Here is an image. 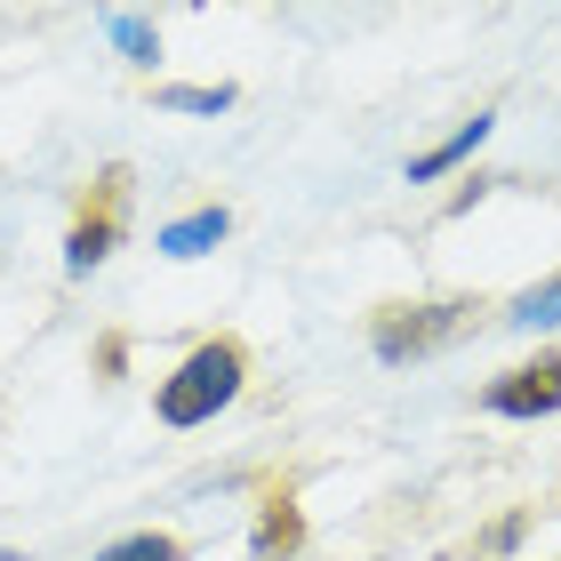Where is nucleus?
Listing matches in <instances>:
<instances>
[{
  "mask_svg": "<svg viewBox=\"0 0 561 561\" xmlns=\"http://www.w3.org/2000/svg\"><path fill=\"white\" fill-rule=\"evenodd\" d=\"M96 561H185V546H176L169 529H137V538H113Z\"/></svg>",
  "mask_w": 561,
  "mask_h": 561,
  "instance_id": "8",
  "label": "nucleus"
},
{
  "mask_svg": "<svg viewBox=\"0 0 561 561\" xmlns=\"http://www.w3.org/2000/svg\"><path fill=\"white\" fill-rule=\"evenodd\" d=\"M225 233H233V217H225V209H193V217L161 225V257H209Z\"/></svg>",
  "mask_w": 561,
  "mask_h": 561,
  "instance_id": "5",
  "label": "nucleus"
},
{
  "mask_svg": "<svg viewBox=\"0 0 561 561\" xmlns=\"http://www.w3.org/2000/svg\"><path fill=\"white\" fill-rule=\"evenodd\" d=\"M0 561H9V553H0Z\"/></svg>",
  "mask_w": 561,
  "mask_h": 561,
  "instance_id": "12",
  "label": "nucleus"
},
{
  "mask_svg": "<svg viewBox=\"0 0 561 561\" xmlns=\"http://www.w3.org/2000/svg\"><path fill=\"white\" fill-rule=\"evenodd\" d=\"M241 377H249V353L233 337H209V345H193L185 362H176V377H161V393H152V410H161V425H209L217 410H233V393H241Z\"/></svg>",
  "mask_w": 561,
  "mask_h": 561,
  "instance_id": "1",
  "label": "nucleus"
},
{
  "mask_svg": "<svg viewBox=\"0 0 561 561\" xmlns=\"http://www.w3.org/2000/svg\"><path fill=\"white\" fill-rule=\"evenodd\" d=\"M514 329H561V273L553 280H538L529 297H514V313H505Z\"/></svg>",
  "mask_w": 561,
  "mask_h": 561,
  "instance_id": "7",
  "label": "nucleus"
},
{
  "mask_svg": "<svg viewBox=\"0 0 561 561\" xmlns=\"http://www.w3.org/2000/svg\"><path fill=\"white\" fill-rule=\"evenodd\" d=\"M113 233H121V201H105L96 217H81V225H72V241H65V273H72V280H81V273H96V265L113 257Z\"/></svg>",
  "mask_w": 561,
  "mask_h": 561,
  "instance_id": "4",
  "label": "nucleus"
},
{
  "mask_svg": "<svg viewBox=\"0 0 561 561\" xmlns=\"http://www.w3.org/2000/svg\"><path fill=\"white\" fill-rule=\"evenodd\" d=\"M490 129H497V121H490V113H473V121H466V129H457V137H442L433 152H417V161H410V185H433V176H442V169H457V161H466V152H481V137H490Z\"/></svg>",
  "mask_w": 561,
  "mask_h": 561,
  "instance_id": "6",
  "label": "nucleus"
},
{
  "mask_svg": "<svg viewBox=\"0 0 561 561\" xmlns=\"http://www.w3.org/2000/svg\"><path fill=\"white\" fill-rule=\"evenodd\" d=\"M161 105L169 113H225V105H233V89H225V81L217 89H161Z\"/></svg>",
  "mask_w": 561,
  "mask_h": 561,
  "instance_id": "10",
  "label": "nucleus"
},
{
  "mask_svg": "<svg viewBox=\"0 0 561 561\" xmlns=\"http://www.w3.org/2000/svg\"><path fill=\"white\" fill-rule=\"evenodd\" d=\"M113 48H121L129 65H161V33H152L145 16H113Z\"/></svg>",
  "mask_w": 561,
  "mask_h": 561,
  "instance_id": "9",
  "label": "nucleus"
},
{
  "mask_svg": "<svg viewBox=\"0 0 561 561\" xmlns=\"http://www.w3.org/2000/svg\"><path fill=\"white\" fill-rule=\"evenodd\" d=\"M280 546H297V514H280V505H273V514L257 522V553H280Z\"/></svg>",
  "mask_w": 561,
  "mask_h": 561,
  "instance_id": "11",
  "label": "nucleus"
},
{
  "mask_svg": "<svg viewBox=\"0 0 561 561\" xmlns=\"http://www.w3.org/2000/svg\"><path fill=\"white\" fill-rule=\"evenodd\" d=\"M553 410H561V353H538L490 386V417H553Z\"/></svg>",
  "mask_w": 561,
  "mask_h": 561,
  "instance_id": "3",
  "label": "nucleus"
},
{
  "mask_svg": "<svg viewBox=\"0 0 561 561\" xmlns=\"http://www.w3.org/2000/svg\"><path fill=\"white\" fill-rule=\"evenodd\" d=\"M466 321H473V305H393V313H377L369 345H377V362H425L449 337H466Z\"/></svg>",
  "mask_w": 561,
  "mask_h": 561,
  "instance_id": "2",
  "label": "nucleus"
}]
</instances>
